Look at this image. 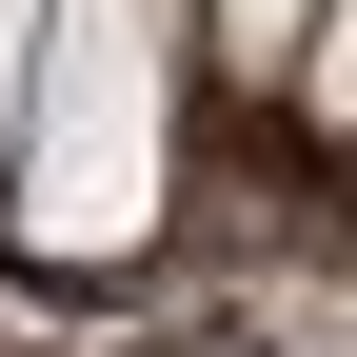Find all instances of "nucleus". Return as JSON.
<instances>
[{"label": "nucleus", "instance_id": "f03ea898", "mask_svg": "<svg viewBox=\"0 0 357 357\" xmlns=\"http://www.w3.org/2000/svg\"><path fill=\"white\" fill-rule=\"evenodd\" d=\"M278 40L318 60V0H218V60H258V79H278Z\"/></svg>", "mask_w": 357, "mask_h": 357}, {"label": "nucleus", "instance_id": "7ed1b4c3", "mask_svg": "<svg viewBox=\"0 0 357 357\" xmlns=\"http://www.w3.org/2000/svg\"><path fill=\"white\" fill-rule=\"evenodd\" d=\"M20 60H40V0H0V159H20Z\"/></svg>", "mask_w": 357, "mask_h": 357}, {"label": "nucleus", "instance_id": "f257e3e1", "mask_svg": "<svg viewBox=\"0 0 357 357\" xmlns=\"http://www.w3.org/2000/svg\"><path fill=\"white\" fill-rule=\"evenodd\" d=\"M178 178V0H40L20 60V159H0V218L40 258H139Z\"/></svg>", "mask_w": 357, "mask_h": 357}]
</instances>
